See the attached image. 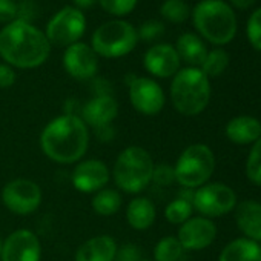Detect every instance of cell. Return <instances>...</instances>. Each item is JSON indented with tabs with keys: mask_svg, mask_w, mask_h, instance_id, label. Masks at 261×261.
Here are the masks:
<instances>
[{
	"mask_svg": "<svg viewBox=\"0 0 261 261\" xmlns=\"http://www.w3.org/2000/svg\"><path fill=\"white\" fill-rule=\"evenodd\" d=\"M89 146V127L80 115L63 114L46 123L40 134L43 154L59 163L72 165L83 160Z\"/></svg>",
	"mask_w": 261,
	"mask_h": 261,
	"instance_id": "6da1fadb",
	"label": "cell"
},
{
	"mask_svg": "<svg viewBox=\"0 0 261 261\" xmlns=\"http://www.w3.org/2000/svg\"><path fill=\"white\" fill-rule=\"evenodd\" d=\"M51 51L45 33L27 20H14L0 31V56L14 68L33 69L42 66Z\"/></svg>",
	"mask_w": 261,
	"mask_h": 261,
	"instance_id": "7a4b0ae2",
	"label": "cell"
},
{
	"mask_svg": "<svg viewBox=\"0 0 261 261\" xmlns=\"http://www.w3.org/2000/svg\"><path fill=\"white\" fill-rule=\"evenodd\" d=\"M171 100L177 112L186 117L201 114L211 100V83L200 68L180 69L171 83Z\"/></svg>",
	"mask_w": 261,
	"mask_h": 261,
	"instance_id": "3957f363",
	"label": "cell"
},
{
	"mask_svg": "<svg viewBox=\"0 0 261 261\" xmlns=\"http://www.w3.org/2000/svg\"><path fill=\"white\" fill-rule=\"evenodd\" d=\"M154 166V160L145 148L127 146L114 162V183L126 194H139L152 181Z\"/></svg>",
	"mask_w": 261,
	"mask_h": 261,
	"instance_id": "277c9868",
	"label": "cell"
},
{
	"mask_svg": "<svg viewBox=\"0 0 261 261\" xmlns=\"http://www.w3.org/2000/svg\"><path fill=\"white\" fill-rule=\"evenodd\" d=\"M197 31L212 45H226L237 34L233 10L223 0H201L192 11Z\"/></svg>",
	"mask_w": 261,
	"mask_h": 261,
	"instance_id": "5b68a950",
	"label": "cell"
},
{
	"mask_svg": "<svg viewBox=\"0 0 261 261\" xmlns=\"http://www.w3.org/2000/svg\"><path fill=\"white\" fill-rule=\"evenodd\" d=\"M215 171V155L207 145L195 143L188 146L174 166L175 181L183 189H198L206 185Z\"/></svg>",
	"mask_w": 261,
	"mask_h": 261,
	"instance_id": "8992f818",
	"label": "cell"
},
{
	"mask_svg": "<svg viewBox=\"0 0 261 261\" xmlns=\"http://www.w3.org/2000/svg\"><path fill=\"white\" fill-rule=\"evenodd\" d=\"M139 42L137 30L124 20H111L98 27L92 34V49L97 56L118 59L129 54Z\"/></svg>",
	"mask_w": 261,
	"mask_h": 261,
	"instance_id": "52a82bcc",
	"label": "cell"
},
{
	"mask_svg": "<svg viewBox=\"0 0 261 261\" xmlns=\"http://www.w3.org/2000/svg\"><path fill=\"white\" fill-rule=\"evenodd\" d=\"M237 206V194L224 183H206L194 191L192 207L206 218L223 217Z\"/></svg>",
	"mask_w": 261,
	"mask_h": 261,
	"instance_id": "ba28073f",
	"label": "cell"
},
{
	"mask_svg": "<svg viewBox=\"0 0 261 261\" xmlns=\"http://www.w3.org/2000/svg\"><path fill=\"white\" fill-rule=\"evenodd\" d=\"M86 30V19L82 10L66 7L60 10L46 25L45 36L56 46H71L77 43Z\"/></svg>",
	"mask_w": 261,
	"mask_h": 261,
	"instance_id": "9c48e42d",
	"label": "cell"
},
{
	"mask_svg": "<svg viewBox=\"0 0 261 261\" xmlns=\"http://www.w3.org/2000/svg\"><path fill=\"white\" fill-rule=\"evenodd\" d=\"M40 186L28 178H14L2 189V203L16 215H31L42 204Z\"/></svg>",
	"mask_w": 261,
	"mask_h": 261,
	"instance_id": "30bf717a",
	"label": "cell"
},
{
	"mask_svg": "<svg viewBox=\"0 0 261 261\" xmlns=\"http://www.w3.org/2000/svg\"><path fill=\"white\" fill-rule=\"evenodd\" d=\"M129 101L142 115H157L166 103V95L162 86L149 77H134L129 83Z\"/></svg>",
	"mask_w": 261,
	"mask_h": 261,
	"instance_id": "8fae6325",
	"label": "cell"
},
{
	"mask_svg": "<svg viewBox=\"0 0 261 261\" xmlns=\"http://www.w3.org/2000/svg\"><path fill=\"white\" fill-rule=\"evenodd\" d=\"M40 240L30 229H17L11 232L2 243V252H0L2 261H40Z\"/></svg>",
	"mask_w": 261,
	"mask_h": 261,
	"instance_id": "7c38bea8",
	"label": "cell"
},
{
	"mask_svg": "<svg viewBox=\"0 0 261 261\" xmlns=\"http://www.w3.org/2000/svg\"><path fill=\"white\" fill-rule=\"evenodd\" d=\"M111 180V171L105 162L97 159L80 160L72 174L71 181L72 186L82 194H95L106 188Z\"/></svg>",
	"mask_w": 261,
	"mask_h": 261,
	"instance_id": "4fadbf2b",
	"label": "cell"
},
{
	"mask_svg": "<svg viewBox=\"0 0 261 261\" xmlns=\"http://www.w3.org/2000/svg\"><path fill=\"white\" fill-rule=\"evenodd\" d=\"M217 237V226L211 218L191 217L180 224L177 238L185 250H203L209 247Z\"/></svg>",
	"mask_w": 261,
	"mask_h": 261,
	"instance_id": "5bb4252c",
	"label": "cell"
},
{
	"mask_svg": "<svg viewBox=\"0 0 261 261\" xmlns=\"http://www.w3.org/2000/svg\"><path fill=\"white\" fill-rule=\"evenodd\" d=\"M63 66L71 77L77 80H89L97 74L98 59L91 46L77 42L66 48L63 54Z\"/></svg>",
	"mask_w": 261,
	"mask_h": 261,
	"instance_id": "9a60e30c",
	"label": "cell"
},
{
	"mask_svg": "<svg viewBox=\"0 0 261 261\" xmlns=\"http://www.w3.org/2000/svg\"><path fill=\"white\" fill-rule=\"evenodd\" d=\"M180 62L175 48L168 43L151 46L143 57L145 69L159 79L174 77L180 71Z\"/></svg>",
	"mask_w": 261,
	"mask_h": 261,
	"instance_id": "2e32d148",
	"label": "cell"
},
{
	"mask_svg": "<svg viewBox=\"0 0 261 261\" xmlns=\"http://www.w3.org/2000/svg\"><path fill=\"white\" fill-rule=\"evenodd\" d=\"M80 118L88 127L98 129L109 126L118 115V103L112 95H94L82 106Z\"/></svg>",
	"mask_w": 261,
	"mask_h": 261,
	"instance_id": "e0dca14e",
	"label": "cell"
},
{
	"mask_svg": "<svg viewBox=\"0 0 261 261\" xmlns=\"http://www.w3.org/2000/svg\"><path fill=\"white\" fill-rule=\"evenodd\" d=\"M117 241L109 235H95L79 246L74 261H114Z\"/></svg>",
	"mask_w": 261,
	"mask_h": 261,
	"instance_id": "ac0fdd59",
	"label": "cell"
},
{
	"mask_svg": "<svg viewBox=\"0 0 261 261\" xmlns=\"http://www.w3.org/2000/svg\"><path fill=\"white\" fill-rule=\"evenodd\" d=\"M224 133L235 145H253L261 137V121L252 115H238L227 121Z\"/></svg>",
	"mask_w": 261,
	"mask_h": 261,
	"instance_id": "d6986e66",
	"label": "cell"
},
{
	"mask_svg": "<svg viewBox=\"0 0 261 261\" xmlns=\"http://www.w3.org/2000/svg\"><path fill=\"white\" fill-rule=\"evenodd\" d=\"M235 221L238 229L246 235L244 238L261 243V203L246 200L237 204Z\"/></svg>",
	"mask_w": 261,
	"mask_h": 261,
	"instance_id": "ffe728a7",
	"label": "cell"
},
{
	"mask_svg": "<svg viewBox=\"0 0 261 261\" xmlns=\"http://www.w3.org/2000/svg\"><path fill=\"white\" fill-rule=\"evenodd\" d=\"M157 218V209L152 200L148 197H136L126 206L127 224L136 230L149 229Z\"/></svg>",
	"mask_w": 261,
	"mask_h": 261,
	"instance_id": "44dd1931",
	"label": "cell"
},
{
	"mask_svg": "<svg viewBox=\"0 0 261 261\" xmlns=\"http://www.w3.org/2000/svg\"><path fill=\"white\" fill-rule=\"evenodd\" d=\"M175 51L180 60H185L192 68H200L207 56V49L203 40L192 33H185L177 39Z\"/></svg>",
	"mask_w": 261,
	"mask_h": 261,
	"instance_id": "7402d4cb",
	"label": "cell"
},
{
	"mask_svg": "<svg viewBox=\"0 0 261 261\" xmlns=\"http://www.w3.org/2000/svg\"><path fill=\"white\" fill-rule=\"evenodd\" d=\"M218 261H261V244L249 238H237L224 246Z\"/></svg>",
	"mask_w": 261,
	"mask_h": 261,
	"instance_id": "603a6c76",
	"label": "cell"
},
{
	"mask_svg": "<svg viewBox=\"0 0 261 261\" xmlns=\"http://www.w3.org/2000/svg\"><path fill=\"white\" fill-rule=\"evenodd\" d=\"M121 204H123L121 194L112 188H103L101 191L95 192L91 201L92 211L101 217L115 215L121 209Z\"/></svg>",
	"mask_w": 261,
	"mask_h": 261,
	"instance_id": "cb8c5ba5",
	"label": "cell"
},
{
	"mask_svg": "<svg viewBox=\"0 0 261 261\" xmlns=\"http://www.w3.org/2000/svg\"><path fill=\"white\" fill-rule=\"evenodd\" d=\"M185 249L174 235L163 237L154 247V261H178Z\"/></svg>",
	"mask_w": 261,
	"mask_h": 261,
	"instance_id": "d4e9b609",
	"label": "cell"
},
{
	"mask_svg": "<svg viewBox=\"0 0 261 261\" xmlns=\"http://www.w3.org/2000/svg\"><path fill=\"white\" fill-rule=\"evenodd\" d=\"M227 66H229V54L221 48H215L212 51H207V56L201 63L200 69L209 79V77L221 75Z\"/></svg>",
	"mask_w": 261,
	"mask_h": 261,
	"instance_id": "484cf974",
	"label": "cell"
},
{
	"mask_svg": "<svg viewBox=\"0 0 261 261\" xmlns=\"http://www.w3.org/2000/svg\"><path fill=\"white\" fill-rule=\"evenodd\" d=\"M194 207L192 203L178 197L175 200H172L166 207H165V218L171 223V224H183L185 221H188L192 217Z\"/></svg>",
	"mask_w": 261,
	"mask_h": 261,
	"instance_id": "4316f807",
	"label": "cell"
},
{
	"mask_svg": "<svg viewBox=\"0 0 261 261\" xmlns=\"http://www.w3.org/2000/svg\"><path fill=\"white\" fill-rule=\"evenodd\" d=\"M162 16L172 23H183L188 20L191 11L185 0H166L160 8Z\"/></svg>",
	"mask_w": 261,
	"mask_h": 261,
	"instance_id": "83f0119b",
	"label": "cell"
},
{
	"mask_svg": "<svg viewBox=\"0 0 261 261\" xmlns=\"http://www.w3.org/2000/svg\"><path fill=\"white\" fill-rule=\"evenodd\" d=\"M246 175L252 183L261 186V137L252 145V149L249 151L246 160Z\"/></svg>",
	"mask_w": 261,
	"mask_h": 261,
	"instance_id": "f1b7e54d",
	"label": "cell"
},
{
	"mask_svg": "<svg viewBox=\"0 0 261 261\" xmlns=\"http://www.w3.org/2000/svg\"><path fill=\"white\" fill-rule=\"evenodd\" d=\"M139 0H98L100 7L112 16H126L133 13Z\"/></svg>",
	"mask_w": 261,
	"mask_h": 261,
	"instance_id": "f546056e",
	"label": "cell"
},
{
	"mask_svg": "<svg viewBox=\"0 0 261 261\" xmlns=\"http://www.w3.org/2000/svg\"><path fill=\"white\" fill-rule=\"evenodd\" d=\"M246 34H247V40L249 43L261 51V8L255 10L249 20H247V27H246Z\"/></svg>",
	"mask_w": 261,
	"mask_h": 261,
	"instance_id": "4dcf8cb0",
	"label": "cell"
},
{
	"mask_svg": "<svg viewBox=\"0 0 261 261\" xmlns=\"http://www.w3.org/2000/svg\"><path fill=\"white\" fill-rule=\"evenodd\" d=\"M163 33H165V25L157 20H149V22L143 23L140 27V30L137 31L139 39H142L145 42H152V40L159 39L160 36H163Z\"/></svg>",
	"mask_w": 261,
	"mask_h": 261,
	"instance_id": "1f68e13d",
	"label": "cell"
},
{
	"mask_svg": "<svg viewBox=\"0 0 261 261\" xmlns=\"http://www.w3.org/2000/svg\"><path fill=\"white\" fill-rule=\"evenodd\" d=\"M174 181H175L174 166H169V165H157V166H154L152 183H155L159 186H171Z\"/></svg>",
	"mask_w": 261,
	"mask_h": 261,
	"instance_id": "d6a6232c",
	"label": "cell"
},
{
	"mask_svg": "<svg viewBox=\"0 0 261 261\" xmlns=\"http://www.w3.org/2000/svg\"><path fill=\"white\" fill-rule=\"evenodd\" d=\"M142 249L137 244L126 243L117 247L115 259L114 261H142Z\"/></svg>",
	"mask_w": 261,
	"mask_h": 261,
	"instance_id": "836d02e7",
	"label": "cell"
},
{
	"mask_svg": "<svg viewBox=\"0 0 261 261\" xmlns=\"http://www.w3.org/2000/svg\"><path fill=\"white\" fill-rule=\"evenodd\" d=\"M17 4L14 0H0V23H11L17 16Z\"/></svg>",
	"mask_w": 261,
	"mask_h": 261,
	"instance_id": "e575fe53",
	"label": "cell"
},
{
	"mask_svg": "<svg viewBox=\"0 0 261 261\" xmlns=\"http://www.w3.org/2000/svg\"><path fill=\"white\" fill-rule=\"evenodd\" d=\"M16 83V72L13 66L7 63H0V88L7 89L11 88Z\"/></svg>",
	"mask_w": 261,
	"mask_h": 261,
	"instance_id": "d590c367",
	"label": "cell"
},
{
	"mask_svg": "<svg viewBox=\"0 0 261 261\" xmlns=\"http://www.w3.org/2000/svg\"><path fill=\"white\" fill-rule=\"evenodd\" d=\"M95 130V136L100 142H111L115 136V130L114 127L109 124V126H103V127H98V129H94Z\"/></svg>",
	"mask_w": 261,
	"mask_h": 261,
	"instance_id": "8d00e7d4",
	"label": "cell"
},
{
	"mask_svg": "<svg viewBox=\"0 0 261 261\" xmlns=\"http://www.w3.org/2000/svg\"><path fill=\"white\" fill-rule=\"evenodd\" d=\"M253 2L255 0H230V4L238 10H247L249 7L253 5Z\"/></svg>",
	"mask_w": 261,
	"mask_h": 261,
	"instance_id": "74e56055",
	"label": "cell"
},
{
	"mask_svg": "<svg viewBox=\"0 0 261 261\" xmlns=\"http://www.w3.org/2000/svg\"><path fill=\"white\" fill-rule=\"evenodd\" d=\"M98 0H74V4L79 7V8H83V10H89L92 8Z\"/></svg>",
	"mask_w": 261,
	"mask_h": 261,
	"instance_id": "f35d334b",
	"label": "cell"
},
{
	"mask_svg": "<svg viewBox=\"0 0 261 261\" xmlns=\"http://www.w3.org/2000/svg\"><path fill=\"white\" fill-rule=\"evenodd\" d=\"M0 252H2V240H0Z\"/></svg>",
	"mask_w": 261,
	"mask_h": 261,
	"instance_id": "ab89813d",
	"label": "cell"
},
{
	"mask_svg": "<svg viewBox=\"0 0 261 261\" xmlns=\"http://www.w3.org/2000/svg\"><path fill=\"white\" fill-rule=\"evenodd\" d=\"M142 261H154V259H142Z\"/></svg>",
	"mask_w": 261,
	"mask_h": 261,
	"instance_id": "60d3db41",
	"label": "cell"
}]
</instances>
